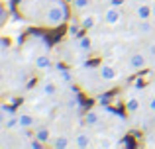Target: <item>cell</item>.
<instances>
[{
	"mask_svg": "<svg viewBox=\"0 0 155 149\" xmlns=\"http://www.w3.org/2000/svg\"><path fill=\"white\" fill-rule=\"evenodd\" d=\"M81 26H83V30H91L92 26H94V14H84V16H81Z\"/></svg>",
	"mask_w": 155,
	"mask_h": 149,
	"instance_id": "obj_13",
	"label": "cell"
},
{
	"mask_svg": "<svg viewBox=\"0 0 155 149\" xmlns=\"http://www.w3.org/2000/svg\"><path fill=\"white\" fill-rule=\"evenodd\" d=\"M41 90H43V94H47V96H53V94L57 92V86H55L53 83H45V84H43V88H41Z\"/></svg>",
	"mask_w": 155,
	"mask_h": 149,
	"instance_id": "obj_18",
	"label": "cell"
},
{
	"mask_svg": "<svg viewBox=\"0 0 155 149\" xmlns=\"http://www.w3.org/2000/svg\"><path fill=\"white\" fill-rule=\"evenodd\" d=\"M18 120H20V128H24V130H28V128H31L35 124V118L31 114H20Z\"/></svg>",
	"mask_w": 155,
	"mask_h": 149,
	"instance_id": "obj_11",
	"label": "cell"
},
{
	"mask_svg": "<svg viewBox=\"0 0 155 149\" xmlns=\"http://www.w3.org/2000/svg\"><path fill=\"white\" fill-rule=\"evenodd\" d=\"M136 18L137 20H153V10L149 4H137L136 6Z\"/></svg>",
	"mask_w": 155,
	"mask_h": 149,
	"instance_id": "obj_4",
	"label": "cell"
},
{
	"mask_svg": "<svg viewBox=\"0 0 155 149\" xmlns=\"http://www.w3.org/2000/svg\"><path fill=\"white\" fill-rule=\"evenodd\" d=\"M120 18H122V12H120V8H118V6L106 8V10H104V16H102L104 24H108V26H114V24H118V22H120Z\"/></svg>",
	"mask_w": 155,
	"mask_h": 149,
	"instance_id": "obj_3",
	"label": "cell"
},
{
	"mask_svg": "<svg viewBox=\"0 0 155 149\" xmlns=\"http://www.w3.org/2000/svg\"><path fill=\"white\" fill-rule=\"evenodd\" d=\"M57 71H59L61 79H63L65 83H71V73H69L67 69H63V67H61V65H57Z\"/></svg>",
	"mask_w": 155,
	"mask_h": 149,
	"instance_id": "obj_19",
	"label": "cell"
},
{
	"mask_svg": "<svg viewBox=\"0 0 155 149\" xmlns=\"http://www.w3.org/2000/svg\"><path fill=\"white\" fill-rule=\"evenodd\" d=\"M77 47H79L81 53H88V51H91V37H88V35L77 37Z\"/></svg>",
	"mask_w": 155,
	"mask_h": 149,
	"instance_id": "obj_9",
	"label": "cell"
},
{
	"mask_svg": "<svg viewBox=\"0 0 155 149\" xmlns=\"http://www.w3.org/2000/svg\"><path fill=\"white\" fill-rule=\"evenodd\" d=\"M151 10H153V20H155V4H151Z\"/></svg>",
	"mask_w": 155,
	"mask_h": 149,
	"instance_id": "obj_23",
	"label": "cell"
},
{
	"mask_svg": "<svg viewBox=\"0 0 155 149\" xmlns=\"http://www.w3.org/2000/svg\"><path fill=\"white\" fill-rule=\"evenodd\" d=\"M67 20H69V8H67V4L61 2V0H51L49 10H47V18H45V24H43V26H47V28H59V26H63Z\"/></svg>",
	"mask_w": 155,
	"mask_h": 149,
	"instance_id": "obj_1",
	"label": "cell"
},
{
	"mask_svg": "<svg viewBox=\"0 0 155 149\" xmlns=\"http://www.w3.org/2000/svg\"><path fill=\"white\" fill-rule=\"evenodd\" d=\"M91 2L92 0H71V8L73 10H87L88 6H91Z\"/></svg>",
	"mask_w": 155,
	"mask_h": 149,
	"instance_id": "obj_15",
	"label": "cell"
},
{
	"mask_svg": "<svg viewBox=\"0 0 155 149\" xmlns=\"http://www.w3.org/2000/svg\"><path fill=\"white\" fill-rule=\"evenodd\" d=\"M149 112H151V114H155V98L149 100Z\"/></svg>",
	"mask_w": 155,
	"mask_h": 149,
	"instance_id": "obj_21",
	"label": "cell"
},
{
	"mask_svg": "<svg viewBox=\"0 0 155 149\" xmlns=\"http://www.w3.org/2000/svg\"><path fill=\"white\" fill-rule=\"evenodd\" d=\"M34 67H35V71H47L51 67L49 55H38V57H35V61H34Z\"/></svg>",
	"mask_w": 155,
	"mask_h": 149,
	"instance_id": "obj_6",
	"label": "cell"
},
{
	"mask_svg": "<svg viewBox=\"0 0 155 149\" xmlns=\"http://www.w3.org/2000/svg\"><path fill=\"white\" fill-rule=\"evenodd\" d=\"M75 145L77 147H91V135L88 134H77Z\"/></svg>",
	"mask_w": 155,
	"mask_h": 149,
	"instance_id": "obj_12",
	"label": "cell"
},
{
	"mask_svg": "<svg viewBox=\"0 0 155 149\" xmlns=\"http://www.w3.org/2000/svg\"><path fill=\"white\" fill-rule=\"evenodd\" d=\"M51 147H55V149H67L69 147V138H67V135H59V138H55L51 141Z\"/></svg>",
	"mask_w": 155,
	"mask_h": 149,
	"instance_id": "obj_14",
	"label": "cell"
},
{
	"mask_svg": "<svg viewBox=\"0 0 155 149\" xmlns=\"http://www.w3.org/2000/svg\"><path fill=\"white\" fill-rule=\"evenodd\" d=\"M141 108V100L136 98V96H130L128 100H126V110L130 112V114H134V112H137Z\"/></svg>",
	"mask_w": 155,
	"mask_h": 149,
	"instance_id": "obj_10",
	"label": "cell"
},
{
	"mask_svg": "<svg viewBox=\"0 0 155 149\" xmlns=\"http://www.w3.org/2000/svg\"><path fill=\"white\" fill-rule=\"evenodd\" d=\"M96 4H106V2H110V0H94Z\"/></svg>",
	"mask_w": 155,
	"mask_h": 149,
	"instance_id": "obj_22",
	"label": "cell"
},
{
	"mask_svg": "<svg viewBox=\"0 0 155 149\" xmlns=\"http://www.w3.org/2000/svg\"><path fill=\"white\" fill-rule=\"evenodd\" d=\"M34 138L38 139V141H41L43 145H45V143H47V141L51 139V131H49V128H47V126H39L38 130H35Z\"/></svg>",
	"mask_w": 155,
	"mask_h": 149,
	"instance_id": "obj_7",
	"label": "cell"
},
{
	"mask_svg": "<svg viewBox=\"0 0 155 149\" xmlns=\"http://www.w3.org/2000/svg\"><path fill=\"white\" fill-rule=\"evenodd\" d=\"M10 116H16L14 112L10 110V106H2V122H4V120H8Z\"/></svg>",
	"mask_w": 155,
	"mask_h": 149,
	"instance_id": "obj_20",
	"label": "cell"
},
{
	"mask_svg": "<svg viewBox=\"0 0 155 149\" xmlns=\"http://www.w3.org/2000/svg\"><path fill=\"white\" fill-rule=\"evenodd\" d=\"M100 120H98V114H96L94 110H91V112H87V124L88 126H96Z\"/></svg>",
	"mask_w": 155,
	"mask_h": 149,
	"instance_id": "obj_17",
	"label": "cell"
},
{
	"mask_svg": "<svg viewBox=\"0 0 155 149\" xmlns=\"http://www.w3.org/2000/svg\"><path fill=\"white\" fill-rule=\"evenodd\" d=\"M147 63H149V57L145 53H141V51H136V53L130 57V69L132 71H143L145 67H147Z\"/></svg>",
	"mask_w": 155,
	"mask_h": 149,
	"instance_id": "obj_2",
	"label": "cell"
},
{
	"mask_svg": "<svg viewBox=\"0 0 155 149\" xmlns=\"http://www.w3.org/2000/svg\"><path fill=\"white\" fill-rule=\"evenodd\" d=\"M98 76L104 80V83H110V80L116 79V69H114L112 65H102L98 69Z\"/></svg>",
	"mask_w": 155,
	"mask_h": 149,
	"instance_id": "obj_5",
	"label": "cell"
},
{
	"mask_svg": "<svg viewBox=\"0 0 155 149\" xmlns=\"http://www.w3.org/2000/svg\"><path fill=\"white\" fill-rule=\"evenodd\" d=\"M81 30H83L81 22H79V24H75V22H73L71 26H69V31H67V34L71 35V37H81V35H79V31H81Z\"/></svg>",
	"mask_w": 155,
	"mask_h": 149,
	"instance_id": "obj_16",
	"label": "cell"
},
{
	"mask_svg": "<svg viewBox=\"0 0 155 149\" xmlns=\"http://www.w3.org/2000/svg\"><path fill=\"white\" fill-rule=\"evenodd\" d=\"M153 31L151 20H137V34L140 35H149Z\"/></svg>",
	"mask_w": 155,
	"mask_h": 149,
	"instance_id": "obj_8",
	"label": "cell"
}]
</instances>
